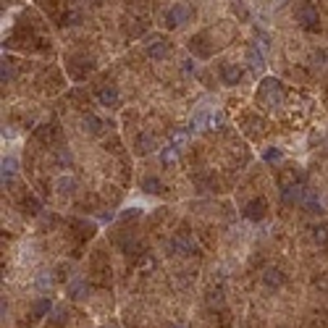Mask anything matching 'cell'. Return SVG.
I'll use <instances>...</instances> for the list:
<instances>
[{"label": "cell", "mask_w": 328, "mask_h": 328, "mask_svg": "<svg viewBox=\"0 0 328 328\" xmlns=\"http://www.w3.org/2000/svg\"><path fill=\"white\" fill-rule=\"evenodd\" d=\"M257 97H260L265 105H278V100H281V84L276 79H265L263 84H260V89H257Z\"/></svg>", "instance_id": "cell-1"}, {"label": "cell", "mask_w": 328, "mask_h": 328, "mask_svg": "<svg viewBox=\"0 0 328 328\" xmlns=\"http://www.w3.org/2000/svg\"><path fill=\"white\" fill-rule=\"evenodd\" d=\"M189 16H192V6L189 3H176L168 11V24L179 27V24H184V21H189Z\"/></svg>", "instance_id": "cell-2"}, {"label": "cell", "mask_w": 328, "mask_h": 328, "mask_svg": "<svg viewBox=\"0 0 328 328\" xmlns=\"http://www.w3.org/2000/svg\"><path fill=\"white\" fill-rule=\"evenodd\" d=\"M297 19H299V24L304 29H318V14H315V8L310 3H302V8L297 11Z\"/></svg>", "instance_id": "cell-3"}, {"label": "cell", "mask_w": 328, "mask_h": 328, "mask_svg": "<svg viewBox=\"0 0 328 328\" xmlns=\"http://www.w3.org/2000/svg\"><path fill=\"white\" fill-rule=\"evenodd\" d=\"M221 79H224V84L234 87L242 79V68L234 66V63H224V66H221Z\"/></svg>", "instance_id": "cell-4"}, {"label": "cell", "mask_w": 328, "mask_h": 328, "mask_svg": "<svg viewBox=\"0 0 328 328\" xmlns=\"http://www.w3.org/2000/svg\"><path fill=\"white\" fill-rule=\"evenodd\" d=\"M166 53H168L166 40H160V37L150 40V45H147V55L152 58V61H160V58H166Z\"/></svg>", "instance_id": "cell-5"}, {"label": "cell", "mask_w": 328, "mask_h": 328, "mask_svg": "<svg viewBox=\"0 0 328 328\" xmlns=\"http://www.w3.org/2000/svg\"><path fill=\"white\" fill-rule=\"evenodd\" d=\"M284 281H286V276L281 273L278 268H268V271L263 273V284H265V286H271V289L284 286Z\"/></svg>", "instance_id": "cell-6"}, {"label": "cell", "mask_w": 328, "mask_h": 328, "mask_svg": "<svg viewBox=\"0 0 328 328\" xmlns=\"http://www.w3.org/2000/svg\"><path fill=\"white\" fill-rule=\"evenodd\" d=\"M263 215H265V200H252L244 207V218H250V221H260Z\"/></svg>", "instance_id": "cell-7"}, {"label": "cell", "mask_w": 328, "mask_h": 328, "mask_svg": "<svg viewBox=\"0 0 328 328\" xmlns=\"http://www.w3.org/2000/svg\"><path fill=\"white\" fill-rule=\"evenodd\" d=\"M97 100H100L102 105H108V108H111V105L119 102V89H116V87H105V89L97 92Z\"/></svg>", "instance_id": "cell-8"}, {"label": "cell", "mask_w": 328, "mask_h": 328, "mask_svg": "<svg viewBox=\"0 0 328 328\" xmlns=\"http://www.w3.org/2000/svg\"><path fill=\"white\" fill-rule=\"evenodd\" d=\"M171 250L176 255H192V242L184 237H176V239H171Z\"/></svg>", "instance_id": "cell-9"}, {"label": "cell", "mask_w": 328, "mask_h": 328, "mask_svg": "<svg viewBox=\"0 0 328 328\" xmlns=\"http://www.w3.org/2000/svg\"><path fill=\"white\" fill-rule=\"evenodd\" d=\"M68 294H71L74 299H81L87 294V284H84V281H74V284L68 286Z\"/></svg>", "instance_id": "cell-10"}, {"label": "cell", "mask_w": 328, "mask_h": 328, "mask_svg": "<svg viewBox=\"0 0 328 328\" xmlns=\"http://www.w3.org/2000/svg\"><path fill=\"white\" fill-rule=\"evenodd\" d=\"M247 61H250V66L257 71V68H263V53H257L255 48H250V50H247Z\"/></svg>", "instance_id": "cell-11"}, {"label": "cell", "mask_w": 328, "mask_h": 328, "mask_svg": "<svg viewBox=\"0 0 328 328\" xmlns=\"http://www.w3.org/2000/svg\"><path fill=\"white\" fill-rule=\"evenodd\" d=\"M14 173H16V160L14 158H6L3 160V181H11Z\"/></svg>", "instance_id": "cell-12"}, {"label": "cell", "mask_w": 328, "mask_h": 328, "mask_svg": "<svg viewBox=\"0 0 328 328\" xmlns=\"http://www.w3.org/2000/svg\"><path fill=\"white\" fill-rule=\"evenodd\" d=\"M50 312V299H40L37 304H34V318H42V315Z\"/></svg>", "instance_id": "cell-13"}, {"label": "cell", "mask_w": 328, "mask_h": 328, "mask_svg": "<svg viewBox=\"0 0 328 328\" xmlns=\"http://www.w3.org/2000/svg\"><path fill=\"white\" fill-rule=\"evenodd\" d=\"M150 147H155V142H152V139H150L147 134H142V137L137 139V150H139V152H147Z\"/></svg>", "instance_id": "cell-14"}, {"label": "cell", "mask_w": 328, "mask_h": 328, "mask_svg": "<svg viewBox=\"0 0 328 328\" xmlns=\"http://www.w3.org/2000/svg\"><path fill=\"white\" fill-rule=\"evenodd\" d=\"M179 158V150H176V145H171V147H166L163 150V163H173Z\"/></svg>", "instance_id": "cell-15"}, {"label": "cell", "mask_w": 328, "mask_h": 328, "mask_svg": "<svg viewBox=\"0 0 328 328\" xmlns=\"http://www.w3.org/2000/svg\"><path fill=\"white\" fill-rule=\"evenodd\" d=\"M142 186H145V192H163V184L158 179H145Z\"/></svg>", "instance_id": "cell-16"}, {"label": "cell", "mask_w": 328, "mask_h": 328, "mask_svg": "<svg viewBox=\"0 0 328 328\" xmlns=\"http://www.w3.org/2000/svg\"><path fill=\"white\" fill-rule=\"evenodd\" d=\"M312 237H315V242H318V244H328V226H318Z\"/></svg>", "instance_id": "cell-17"}, {"label": "cell", "mask_w": 328, "mask_h": 328, "mask_svg": "<svg viewBox=\"0 0 328 328\" xmlns=\"http://www.w3.org/2000/svg\"><path fill=\"white\" fill-rule=\"evenodd\" d=\"M205 124H207V113H197L194 119H192V129H194V132L205 129Z\"/></svg>", "instance_id": "cell-18"}, {"label": "cell", "mask_w": 328, "mask_h": 328, "mask_svg": "<svg viewBox=\"0 0 328 328\" xmlns=\"http://www.w3.org/2000/svg\"><path fill=\"white\" fill-rule=\"evenodd\" d=\"M84 124H87V132H92V134L100 132V119H95V116H87Z\"/></svg>", "instance_id": "cell-19"}, {"label": "cell", "mask_w": 328, "mask_h": 328, "mask_svg": "<svg viewBox=\"0 0 328 328\" xmlns=\"http://www.w3.org/2000/svg\"><path fill=\"white\" fill-rule=\"evenodd\" d=\"M263 160H268V163H278V160H281V152H278V150H265V152H263Z\"/></svg>", "instance_id": "cell-20"}, {"label": "cell", "mask_w": 328, "mask_h": 328, "mask_svg": "<svg viewBox=\"0 0 328 328\" xmlns=\"http://www.w3.org/2000/svg\"><path fill=\"white\" fill-rule=\"evenodd\" d=\"M50 323H53V325H63V323H66V310H55L53 318H50Z\"/></svg>", "instance_id": "cell-21"}, {"label": "cell", "mask_w": 328, "mask_h": 328, "mask_svg": "<svg viewBox=\"0 0 328 328\" xmlns=\"http://www.w3.org/2000/svg\"><path fill=\"white\" fill-rule=\"evenodd\" d=\"M58 186H61L63 192H71L74 189V179H61V181H58Z\"/></svg>", "instance_id": "cell-22"}, {"label": "cell", "mask_w": 328, "mask_h": 328, "mask_svg": "<svg viewBox=\"0 0 328 328\" xmlns=\"http://www.w3.org/2000/svg\"><path fill=\"white\" fill-rule=\"evenodd\" d=\"M14 79V68H11V63H3V81H11Z\"/></svg>", "instance_id": "cell-23"}, {"label": "cell", "mask_w": 328, "mask_h": 328, "mask_svg": "<svg viewBox=\"0 0 328 328\" xmlns=\"http://www.w3.org/2000/svg\"><path fill=\"white\" fill-rule=\"evenodd\" d=\"M184 142H186V134H176V137H173V145H176V147H184Z\"/></svg>", "instance_id": "cell-24"}, {"label": "cell", "mask_w": 328, "mask_h": 328, "mask_svg": "<svg viewBox=\"0 0 328 328\" xmlns=\"http://www.w3.org/2000/svg\"><path fill=\"white\" fill-rule=\"evenodd\" d=\"M173 328H181V325H173Z\"/></svg>", "instance_id": "cell-25"}]
</instances>
